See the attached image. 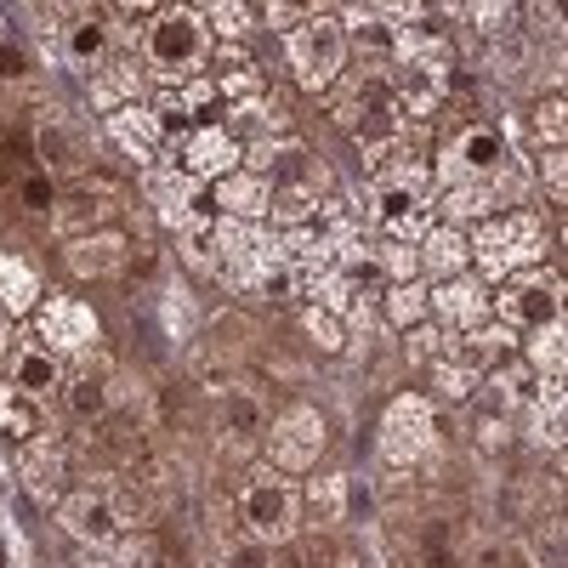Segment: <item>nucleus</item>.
<instances>
[{
  "instance_id": "f257e3e1",
  "label": "nucleus",
  "mask_w": 568,
  "mask_h": 568,
  "mask_svg": "<svg viewBox=\"0 0 568 568\" xmlns=\"http://www.w3.org/2000/svg\"><path fill=\"white\" fill-rule=\"evenodd\" d=\"M211 23L205 12L194 7H160L149 18V29H142V63H149V74H160L165 85L200 74L205 58H211Z\"/></svg>"
},
{
  "instance_id": "f03ea898",
  "label": "nucleus",
  "mask_w": 568,
  "mask_h": 568,
  "mask_svg": "<svg viewBox=\"0 0 568 568\" xmlns=\"http://www.w3.org/2000/svg\"><path fill=\"white\" fill-rule=\"evenodd\" d=\"M284 58H291V74L302 91L336 85V74L347 63V23L324 7H307V18L284 34Z\"/></svg>"
},
{
  "instance_id": "7ed1b4c3",
  "label": "nucleus",
  "mask_w": 568,
  "mask_h": 568,
  "mask_svg": "<svg viewBox=\"0 0 568 568\" xmlns=\"http://www.w3.org/2000/svg\"><path fill=\"white\" fill-rule=\"evenodd\" d=\"M546 256V233L529 211H511V216H484L471 227V262H478L489 278H511V273H529Z\"/></svg>"
},
{
  "instance_id": "20e7f679",
  "label": "nucleus",
  "mask_w": 568,
  "mask_h": 568,
  "mask_svg": "<svg viewBox=\"0 0 568 568\" xmlns=\"http://www.w3.org/2000/svg\"><path fill=\"white\" fill-rule=\"evenodd\" d=\"M240 524L262 546L291 540L296 524H302V489L284 478L278 466H256L251 478H245V489H240Z\"/></svg>"
},
{
  "instance_id": "39448f33",
  "label": "nucleus",
  "mask_w": 568,
  "mask_h": 568,
  "mask_svg": "<svg viewBox=\"0 0 568 568\" xmlns=\"http://www.w3.org/2000/svg\"><path fill=\"white\" fill-rule=\"evenodd\" d=\"M562 302H568V284H562V273H551V267H529V273H511L506 284H500V296H495V318L511 329H535L540 324H551L557 313H562Z\"/></svg>"
},
{
  "instance_id": "423d86ee",
  "label": "nucleus",
  "mask_w": 568,
  "mask_h": 568,
  "mask_svg": "<svg viewBox=\"0 0 568 568\" xmlns=\"http://www.w3.org/2000/svg\"><path fill=\"white\" fill-rule=\"evenodd\" d=\"M165 165H176L200 187H216L222 176H233L245 165V149H240V136L222 131V125H187L176 142H165Z\"/></svg>"
},
{
  "instance_id": "0eeeda50",
  "label": "nucleus",
  "mask_w": 568,
  "mask_h": 568,
  "mask_svg": "<svg viewBox=\"0 0 568 568\" xmlns=\"http://www.w3.org/2000/svg\"><path fill=\"white\" fill-rule=\"evenodd\" d=\"M433 398L420 393H393V404L382 409V433H375V444H382V460L393 466H415L426 449H433Z\"/></svg>"
},
{
  "instance_id": "6e6552de",
  "label": "nucleus",
  "mask_w": 568,
  "mask_h": 568,
  "mask_svg": "<svg viewBox=\"0 0 568 568\" xmlns=\"http://www.w3.org/2000/svg\"><path fill=\"white\" fill-rule=\"evenodd\" d=\"M364 222L382 227L398 245H426V233H433L426 200L415 194V187H398V182H369L364 187Z\"/></svg>"
},
{
  "instance_id": "1a4fd4ad",
  "label": "nucleus",
  "mask_w": 568,
  "mask_h": 568,
  "mask_svg": "<svg viewBox=\"0 0 568 568\" xmlns=\"http://www.w3.org/2000/svg\"><path fill=\"white\" fill-rule=\"evenodd\" d=\"M324 200H329V176H324V165H318L313 154H302V160H296V171H284V176H278L267 216H273L284 233H291V227L318 222V205H324Z\"/></svg>"
},
{
  "instance_id": "9d476101",
  "label": "nucleus",
  "mask_w": 568,
  "mask_h": 568,
  "mask_svg": "<svg viewBox=\"0 0 568 568\" xmlns=\"http://www.w3.org/2000/svg\"><path fill=\"white\" fill-rule=\"evenodd\" d=\"M273 444H267V455H273V466L291 478V471H313L318 466V455H324V420H318V409H307V404H291L278 420H273V433H267Z\"/></svg>"
},
{
  "instance_id": "9b49d317",
  "label": "nucleus",
  "mask_w": 568,
  "mask_h": 568,
  "mask_svg": "<svg viewBox=\"0 0 568 568\" xmlns=\"http://www.w3.org/2000/svg\"><path fill=\"white\" fill-rule=\"evenodd\" d=\"M40 342L58 358L91 353L98 347V313H91L85 302H74V296H45L40 302Z\"/></svg>"
},
{
  "instance_id": "f8f14e48",
  "label": "nucleus",
  "mask_w": 568,
  "mask_h": 568,
  "mask_svg": "<svg viewBox=\"0 0 568 568\" xmlns=\"http://www.w3.org/2000/svg\"><path fill=\"white\" fill-rule=\"evenodd\" d=\"M364 165H369V182H398V187H415V194H426V176H433V160L409 142V131H393L382 142H369Z\"/></svg>"
},
{
  "instance_id": "ddd939ff",
  "label": "nucleus",
  "mask_w": 568,
  "mask_h": 568,
  "mask_svg": "<svg viewBox=\"0 0 568 568\" xmlns=\"http://www.w3.org/2000/svg\"><path fill=\"white\" fill-rule=\"evenodd\" d=\"M393 58L415 74V85L426 91H444L455 74V45L444 34H420V29H398L393 34Z\"/></svg>"
},
{
  "instance_id": "4468645a",
  "label": "nucleus",
  "mask_w": 568,
  "mask_h": 568,
  "mask_svg": "<svg viewBox=\"0 0 568 568\" xmlns=\"http://www.w3.org/2000/svg\"><path fill=\"white\" fill-rule=\"evenodd\" d=\"M103 131L120 142V149H125L136 165H149V160L165 154V120L154 114V103H125L120 114H109Z\"/></svg>"
},
{
  "instance_id": "2eb2a0df",
  "label": "nucleus",
  "mask_w": 568,
  "mask_h": 568,
  "mask_svg": "<svg viewBox=\"0 0 568 568\" xmlns=\"http://www.w3.org/2000/svg\"><path fill=\"white\" fill-rule=\"evenodd\" d=\"M125 256H131V245H125V233H120V227H91V233H80V240L63 245V267H69L74 278L120 273Z\"/></svg>"
},
{
  "instance_id": "dca6fc26",
  "label": "nucleus",
  "mask_w": 568,
  "mask_h": 568,
  "mask_svg": "<svg viewBox=\"0 0 568 568\" xmlns=\"http://www.w3.org/2000/svg\"><path fill=\"white\" fill-rule=\"evenodd\" d=\"M205 194H211V205H216L227 222H262L267 205H273V187H267V176H256V171H233V176H222L216 187H205Z\"/></svg>"
},
{
  "instance_id": "f3484780",
  "label": "nucleus",
  "mask_w": 568,
  "mask_h": 568,
  "mask_svg": "<svg viewBox=\"0 0 568 568\" xmlns=\"http://www.w3.org/2000/svg\"><path fill=\"white\" fill-rule=\"evenodd\" d=\"M63 382H69V375H63V358L45 347V342H23V347L12 353V387H18L23 398L40 404V398H52Z\"/></svg>"
},
{
  "instance_id": "a211bd4d",
  "label": "nucleus",
  "mask_w": 568,
  "mask_h": 568,
  "mask_svg": "<svg viewBox=\"0 0 568 568\" xmlns=\"http://www.w3.org/2000/svg\"><path fill=\"white\" fill-rule=\"evenodd\" d=\"M63 524L85 546H114L120 540V506L109 495H69L63 500Z\"/></svg>"
},
{
  "instance_id": "6ab92c4d",
  "label": "nucleus",
  "mask_w": 568,
  "mask_h": 568,
  "mask_svg": "<svg viewBox=\"0 0 568 568\" xmlns=\"http://www.w3.org/2000/svg\"><path fill=\"white\" fill-rule=\"evenodd\" d=\"M34 154H40V171L45 176H91V160H85V149H80V136H74V125H63V120H45L40 131H34Z\"/></svg>"
},
{
  "instance_id": "aec40b11",
  "label": "nucleus",
  "mask_w": 568,
  "mask_h": 568,
  "mask_svg": "<svg viewBox=\"0 0 568 568\" xmlns=\"http://www.w3.org/2000/svg\"><path fill=\"white\" fill-rule=\"evenodd\" d=\"M433 307L444 313L449 329H484V318L495 313V296L484 291L478 278H449L433 291Z\"/></svg>"
},
{
  "instance_id": "412c9836",
  "label": "nucleus",
  "mask_w": 568,
  "mask_h": 568,
  "mask_svg": "<svg viewBox=\"0 0 568 568\" xmlns=\"http://www.w3.org/2000/svg\"><path fill=\"white\" fill-rule=\"evenodd\" d=\"M18 484L34 495V500H58L63 495V455L52 438H29L18 449Z\"/></svg>"
},
{
  "instance_id": "4be33fe9",
  "label": "nucleus",
  "mask_w": 568,
  "mask_h": 568,
  "mask_svg": "<svg viewBox=\"0 0 568 568\" xmlns=\"http://www.w3.org/2000/svg\"><path fill=\"white\" fill-rule=\"evenodd\" d=\"M114 211H120V187L114 182H98V176H80L74 187H63V194H58V216L63 222H91V227H98Z\"/></svg>"
},
{
  "instance_id": "5701e85b",
  "label": "nucleus",
  "mask_w": 568,
  "mask_h": 568,
  "mask_svg": "<svg viewBox=\"0 0 568 568\" xmlns=\"http://www.w3.org/2000/svg\"><path fill=\"white\" fill-rule=\"evenodd\" d=\"M114 45V29H109V12H91V18H74L63 29V58L74 69H98Z\"/></svg>"
},
{
  "instance_id": "b1692460",
  "label": "nucleus",
  "mask_w": 568,
  "mask_h": 568,
  "mask_svg": "<svg viewBox=\"0 0 568 568\" xmlns=\"http://www.w3.org/2000/svg\"><path fill=\"white\" fill-rule=\"evenodd\" d=\"M529 369L540 382H568V307L529 336Z\"/></svg>"
},
{
  "instance_id": "393cba45",
  "label": "nucleus",
  "mask_w": 568,
  "mask_h": 568,
  "mask_svg": "<svg viewBox=\"0 0 568 568\" xmlns=\"http://www.w3.org/2000/svg\"><path fill=\"white\" fill-rule=\"evenodd\" d=\"M227 52V69L216 74V98H227L233 109L240 103H262L267 98V80H262V69L245 58V45H222Z\"/></svg>"
},
{
  "instance_id": "a878e982",
  "label": "nucleus",
  "mask_w": 568,
  "mask_h": 568,
  "mask_svg": "<svg viewBox=\"0 0 568 568\" xmlns=\"http://www.w3.org/2000/svg\"><path fill=\"white\" fill-rule=\"evenodd\" d=\"M466 256H471V240L460 227H433L426 233V245H420V273H433V278H460V267H466Z\"/></svg>"
},
{
  "instance_id": "bb28decb",
  "label": "nucleus",
  "mask_w": 568,
  "mask_h": 568,
  "mask_svg": "<svg viewBox=\"0 0 568 568\" xmlns=\"http://www.w3.org/2000/svg\"><path fill=\"white\" fill-rule=\"evenodd\" d=\"M0 438L12 449H23L29 438H40V404L23 398L12 382H0Z\"/></svg>"
},
{
  "instance_id": "cd10ccee",
  "label": "nucleus",
  "mask_w": 568,
  "mask_h": 568,
  "mask_svg": "<svg viewBox=\"0 0 568 568\" xmlns=\"http://www.w3.org/2000/svg\"><path fill=\"white\" fill-rule=\"evenodd\" d=\"M34 302H40V278H34V267L0 251V307H7L12 318H23Z\"/></svg>"
},
{
  "instance_id": "c85d7f7f",
  "label": "nucleus",
  "mask_w": 568,
  "mask_h": 568,
  "mask_svg": "<svg viewBox=\"0 0 568 568\" xmlns=\"http://www.w3.org/2000/svg\"><path fill=\"white\" fill-rule=\"evenodd\" d=\"M489 393H495V404L500 409H517V404H535V393H540V375L529 369V358L524 364H495L489 369Z\"/></svg>"
},
{
  "instance_id": "c756f323",
  "label": "nucleus",
  "mask_w": 568,
  "mask_h": 568,
  "mask_svg": "<svg viewBox=\"0 0 568 568\" xmlns=\"http://www.w3.org/2000/svg\"><path fill=\"white\" fill-rule=\"evenodd\" d=\"M511 347H517V336H511L506 324H484V329H466V353H460L455 364H466V369H495Z\"/></svg>"
},
{
  "instance_id": "7c9ffc66",
  "label": "nucleus",
  "mask_w": 568,
  "mask_h": 568,
  "mask_svg": "<svg viewBox=\"0 0 568 568\" xmlns=\"http://www.w3.org/2000/svg\"><path fill=\"white\" fill-rule=\"evenodd\" d=\"M444 216H449V227H478L484 216H495V200H489V182H460V187H449V200H444Z\"/></svg>"
},
{
  "instance_id": "2f4dec72",
  "label": "nucleus",
  "mask_w": 568,
  "mask_h": 568,
  "mask_svg": "<svg viewBox=\"0 0 568 568\" xmlns=\"http://www.w3.org/2000/svg\"><path fill=\"white\" fill-rule=\"evenodd\" d=\"M382 313H387V324H398V329H420L426 313H433V291H426L420 278H415V284H393L387 302H382Z\"/></svg>"
},
{
  "instance_id": "473e14b6",
  "label": "nucleus",
  "mask_w": 568,
  "mask_h": 568,
  "mask_svg": "<svg viewBox=\"0 0 568 568\" xmlns=\"http://www.w3.org/2000/svg\"><path fill=\"white\" fill-rule=\"evenodd\" d=\"M63 393H69V409H74L80 420H98V415H109V375H103V369H85V375H74V382H63Z\"/></svg>"
},
{
  "instance_id": "72a5a7b5",
  "label": "nucleus",
  "mask_w": 568,
  "mask_h": 568,
  "mask_svg": "<svg viewBox=\"0 0 568 568\" xmlns=\"http://www.w3.org/2000/svg\"><path fill=\"white\" fill-rule=\"evenodd\" d=\"M529 125H535V142H540L546 154L568 149V98H540Z\"/></svg>"
},
{
  "instance_id": "f704fd0d",
  "label": "nucleus",
  "mask_w": 568,
  "mask_h": 568,
  "mask_svg": "<svg viewBox=\"0 0 568 568\" xmlns=\"http://www.w3.org/2000/svg\"><path fill=\"white\" fill-rule=\"evenodd\" d=\"M18 200H23V211H29V216H58V176H45L40 165H34V171H23Z\"/></svg>"
},
{
  "instance_id": "c9c22d12",
  "label": "nucleus",
  "mask_w": 568,
  "mask_h": 568,
  "mask_svg": "<svg viewBox=\"0 0 568 568\" xmlns=\"http://www.w3.org/2000/svg\"><path fill=\"white\" fill-rule=\"evenodd\" d=\"M302 329L318 342V353H342L347 347V324L329 313V307H302Z\"/></svg>"
},
{
  "instance_id": "e433bc0d",
  "label": "nucleus",
  "mask_w": 568,
  "mask_h": 568,
  "mask_svg": "<svg viewBox=\"0 0 568 568\" xmlns=\"http://www.w3.org/2000/svg\"><path fill=\"white\" fill-rule=\"evenodd\" d=\"M404 353H409V364H438V358H455V347H449V336H444L438 324L404 329Z\"/></svg>"
},
{
  "instance_id": "4c0bfd02",
  "label": "nucleus",
  "mask_w": 568,
  "mask_h": 568,
  "mask_svg": "<svg viewBox=\"0 0 568 568\" xmlns=\"http://www.w3.org/2000/svg\"><path fill=\"white\" fill-rule=\"evenodd\" d=\"M375 267H382L393 284H415V278H420V251H415V245H398V240H382V251H375Z\"/></svg>"
},
{
  "instance_id": "58836bf2",
  "label": "nucleus",
  "mask_w": 568,
  "mask_h": 568,
  "mask_svg": "<svg viewBox=\"0 0 568 568\" xmlns=\"http://www.w3.org/2000/svg\"><path fill=\"white\" fill-rule=\"evenodd\" d=\"M251 18H256V7H233V0H216V7H205L211 34H216V40H227V45L251 29Z\"/></svg>"
},
{
  "instance_id": "ea45409f",
  "label": "nucleus",
  "mask_w": 568,
  "mask_h": 568,
  "mask_svg": "<svg viewBox=\"0 0 568 568\" xmlns=\"http://www.w3.org/2000/svg\"><path fill=\"white\" fill-rule=\"evenodd\" d=\"M433 393H438V398H466V393H471V369L438 358V364H433Z\"/></svg>"
},
{
  "instance_id": "a19ab883",
  "label": "nucleus",
  "mask_w": 568,
  "mask_h": 568,
  "mask_svg": "<svg viewBox=\"0 0 568 568\" xmlns=\"http://www.w3.org/2000/svg\"><path fill=\"white\" fill-rule=\"evenodd\" d=\"M227 568H278V557L262 540H240V546H227Z\"/></svg>"
},
{
  "instance_id": "79ce46f5",
  "label": "nucleus",
  "mask_w": 568,
  "mask_h": 568,
  "mask_svg": "<svg viewBox=\"0 0 568 568\" xmlns=\"http://www.w3.org/2000/svg\"><path fill=\"white\" fill-rule=\"evenodd\" d=\"M535 404L562 426V433H568V382H540V393H535Z\"/></svg>"
},
{
  "instance_id": "37998d69",
  "label": "nucleus",
  "mask_w": 568,
  "mask_h": 568,
  "mask_svg": "<svg viewBox=\"0 0 568 568\" xmlns=\"http://www.w3.org/2000/svg\"><path fill=\"white\" fill-rule=\"evenodd\" d=\"M0 80H29V52L18 40H0Z\"/></svg>"
},
{
  "instance_id": "c03bdc74",
  "label": "nucleus",
  "mask_w": 568,
  "mask_h": 568,
  "mask_svg": "<svg viewBox=\"0 0 568 568\" xmlns=\"http://www.w3.org/2000/svg\"><path fill=\"white\" fill-rule=\"evenodd\" d=\"M546 187H551V194L557 200H568V149H557V154H546Z\"/></svg>"
},
{
  "instance_id": "a18cd8bd",
  "label": "nucleus",
  "mask_w": 568,
  "mask_h": 568,
  "mask_svg": "<svg viewBox=\"0 0 568 568\" xmlns=\"http://www.w3.org/2000/svg\"><path fill=\"white\" fill-rule=\"evenodd\" d=\"M256 18H262V23H273V29H284V34H291V29H296V23H302L307 12H302V7H284V0H273V7H256Z\"/></svg>"
},
{
  "instance_id": "49530a36",
  "label": "nucleus",
  "mask_w": 568,
  "mask_h": 568,
  "mask_svg": "<svg viewBox=\"0 0 568 568\" xmlns=\"http://www.w3.org/2000/svg\"><path fill=\"white\" fill-rule=\"evenodd\" d=\"M342 489H347L342 478H318L307 495H313V506H318V511H329V517H336V511H342Z\"/></svg>"
},
{
  "instance_id": "de8ad7c7",
  "label": "nucleus",
  "mask_w": 568,
  "mask_h": 568,
  "mask_svg": "<svg viewBox=\"0 0 568 568\" xmlns=\"http://www.w3.org/2000/svg\"><path fill=\"white\" fill-rule=\"evenodd\" d=\"M227 426H240V433H251V426H256V404H251L245 393L227 398Z\"/></svg>"
},
{
  "instance_id": "09e8293b",
  "label": "nucleus",
  "mask_w": 568,
  "mask_h": 568,
  "mask_svg": "<svg viewBox=\"0 0 568 568\" xmlns=\"http://www.w3.org/2000/svg\"><path fill=\"white\" fill-rule=\"evenodd\" d=\"M478 438H484V449H489V455H495V449H506V420H484V433H478Z\"/></svg>"
},
{
  "instance_id": "8fccbe9b",
  "label": "nucleus",
  "mask_w": 568,
  "mask_h": 568,
  "mask_svg": "<svg viewBox=\"0 0 568 568\" xmlns=\"http://www.w3.org/2000/svg\"><path fill=\"white\" fill-rule=\"evenodd\" d=\"M426 568H460V557L449 546H426Z\"/></svg>"
},
{
  "instance_id": "3c124183",
  "label": "nucleus",
  "mask_w": 568,
  "mask_h": 568,
  "mask_svg": "<svg viewBox=\"0 0 568 568\" xmlns=\"http://www.w3.org/2000/svg\"><path fill=\"white\" fill-rule=\"evenodd\" d=\"M7 336H12V313L0 307V347H7Z\"/></svg>"
},
{
  "instance_id": "603ef678",
  "label": "nucleus",
  "mask_w": 568,
  "mask_h": 568,
  "mask_svg": "<svg viewBox=\"0 0 568 568\" xmlns=\"http://www.w3.org/2000/svg\"><path fill=\"white\" fill-rule=\"evenodd\" d=\"M562 245H568V222H562Z\"/></svg>"
}]
</instances>
